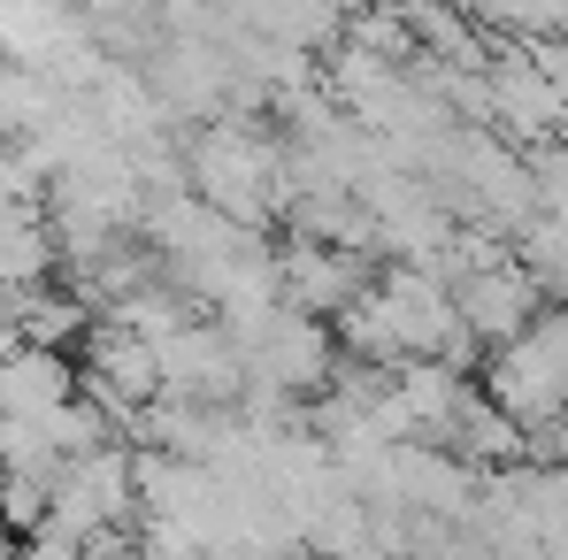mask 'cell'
<instances>
[{
    "mask_svg": "<svg viewBox=\"0 0 568 560\" xmlns=\"http://www.w3.org/2000/svg\"><path fill=\"white\" fill-rule=\"evenodd\" d=\"M530 299H538V284L523 277V269H507V262H491V269H476L462 284V299H454V315H462V330L469 338H523V323H530Z\"/></svg>",
    "mask_w": 568,
    "mask_h": 560,
    "instance_id": "cell-1",
    "label": "cell"
},
{
    "mask_svg": "<svg viewBox=\"0 0 568 560\" xmlns=\"http://www.w3.org/2000/svg\"><path fill=\"white\" fill-rule=\"evenodd\" d=\"M561 461H568V430H561Z\"/></svg>",
    "mask_w": 568,
    "mask_h": 560,
    "instance_id": "cell-2",
    "label": "cell"
}]
</instances>
